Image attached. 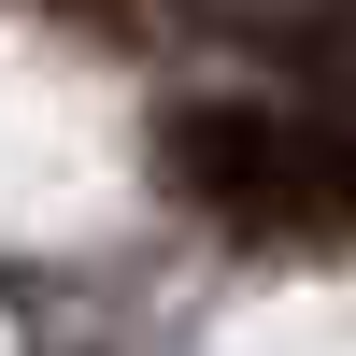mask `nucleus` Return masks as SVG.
I'll list each match as a JSON object with an SVG mask.
<instances>
[{"mask_svg": "<svg viewBox=\"0 0 356 356\" xmlns=\"http://www.w3.org/2000/svg\"><path fill=\"white\" fill-rule=\"evenodd\" d=\"M157 171L228 228H342L356 214V129L342 114H271V100H200L171 114Z\"/></svg>", "mask_w": 356, "mask_h": 356, "instance_id": "f257e3e1", "label": "nucleus"}]
</instances>
